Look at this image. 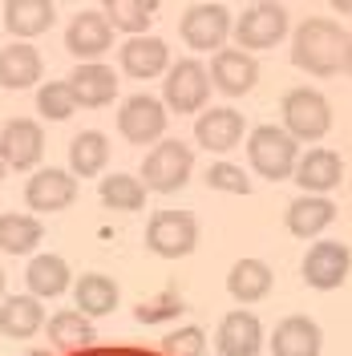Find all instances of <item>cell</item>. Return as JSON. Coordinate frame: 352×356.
I'll list each match as a JSON object with an SVG mask.
<instances>
[{
  "instance_id": "cell-1",
  "label": "cell",
  "mask_w": 352,
  "mask_h": 356,
  "mask_svg": "<svg viewBox=\"0 0 352 356\" xmlns=\"http://www.w3.org/2000/svg\"><path fill=\"white\" fill-rule=\"evenodd\" d=\"M344 49H349V29L328 17H308L296 24L291 37V61L312 73V77H336L344 69Z\"/></svg>"
},
{
  "instance_id": "cell-2",
  "label": "cell",
  "mask_w": 352,
  "mask_h": 356,
  "mask_svg": "<svg viewBox=\"0 0 352 356\" xmlns=\"http://www.w3.org/2000/svg\"><path fill=\"white\" fill-rule=\"evenodd\" d=\"M247 162L259 178L284 182V178H291L296 162H300V146L284 126H259L247 138Z\"/></svg>"
},
{
  "instance_id": "cell-3",
  "label": "cell",
  "mask_w": 352,
  "mask_h": 356,
  "mask_svg": "<svg viewBox=\"0 0 352 356\" xmlns=\"http://www.w3.org/2000/svg\"><path fill=\"white\" fill-rule=\"evenodd\" d=\"M195 170V154H191V146L186 142H178V138H162L150 146V154L142 158V186L146 191H158V195H175L186 186V178Z\"/></svg>"
},
{
  "instance_id": "cell-4",
  "label": "cell",
  "mask_w": 352,
  "mask_h": 356,
  "mask_svg": "<svg viewBox=\"0 0 352 356\" xmlns=\"http://www.w3.org/2000/svg\"><path fill=\"white\" fill-rule=\"evenodd\" d=\"M280 113H284V130L296 138V142H316L332 130V106L320 89L312 86H296L284 93L280 102Z\"/></svg>"
},
{
  "instance_id": "cell-5",
  "label": "cell",
  "mask_w": 352,
  "mask_h": 356,
  "mask_svg": "<svg viewBox=\"0 0 352 356\" xmlns=\"http://www.w3.org/2000/svg\"><path fill=\"white\" fill-rule=\"evenodd\" d=\"M231 37L239 41V49L247 53H264L287 37V8L280 0H259V4H247L239 21L231 24Z\"/></svg>"
},
{
  "instance_id": "cell-6",
  "label": "cell",
  "mask_w": 352,
  "mask_h": 356,
  "mask_svg": "<svg viewBox=\"0 0 352 356\" xmlns=\"http://www.w3.org/2000/svg\"><path fill=\"white\" fill-rule=\"evenodd\" d=\"M207 102H211V77H207V65H198L195 57L170 61L166 89H162V106L175 110V113H202Z\"/></svg>"
},
{
  "instance_id": "cell-7",
  "label": "cell",
  "mask_w": 352,
  "mask_h": 356,
  "mask_svg": "<svg viewBox=\"0 0 352 356\" xmlns=\"http://www.w3.org/2000/svg\"><path fill=\"white\" fill-rule=\"evenodd\" d=\"M146 247L162 259H182L198 247V219L191 211H158L146 222Z\"/></svg>"
},
{
  "instance_id": "cell-8",
  "label": "cell",
  "mask_w": 352,
  "mask_h": 356,
  "mask_svg": "<svg viewBox=\"0 0 352 356\" xmlns=\"http://www.w3.org/2000/svg\"><path fill=\"white\" fill-rule=\"evenodd\" d=\"M118 130H122V138L130 146H150L166 130V106L158 102L154 93H134L118 110Z\"/></svg>"
},
{
  "instance_id": "cell-9",
  "label": "cell",
  "mask_w": 352,
  "mask_h": 356,
  "mask_svg": "<svg viewBox=\"0 0 352 356\" xmlns=\"http://www.w3.org/2000/svg\"><path fill=\"white\" fill-rule=\"evenodd\" d=\"M231 13L223 8V4H195V8H186L182 13V24H178V33H182V41L191 44L195 53H219L223 41L231 37Z\"/></svg>"
},
{
  "instance_id": "cell-10",
  "label": "cell",
  "mask_w": 352,
  "mask_h": 356,
  "mask_svg": "<svg viewBox=\"0 0 352 356\" xmlns=\"http://www.w3.org/2000/svg\"><path fill=\"white\" fill-rule=\"evenodd\" d=\"M352 271V251L336 239H316L304 255V284L316 291H332L349 280Z\"/></svg>"
},
{
  "instance_id": "cell-11",
  "label": "cell",
  "mask_w": 352,
  "mask_h": 356,
  "mask_svg": "<svg viewBox=\"0 0 352 356\" xmlns=\"http://www.w3.org/2000/svg\"><path fill=\"white\" fill-rule=\"evenodd\" d=\"M207 77H211V89H219L227 97H243L247 89L259 81V61L247 53V49H219L207 65Z\"/></svg>"
},
{
  "instance_id": "cell-12",
  "label": "cell",
  "mask_w": 352,
  "mask_h": 356,
  "mask_svg": "<svg viewBox=\"0 0 352 356\" xmlns=\"http://www.w3.org/2000/svg\"><path fill=\"white\" fill-rule=\"evenodd\" d=\"M243 134H247V122L231 106H207L195 122V142L211 154H231L243 142Z\"/></svg>"
},
{
  "instance_id": "cell-13",
  "label": "cell",
  "mask_w": 352,
  "mask_h": 356,
  "mask_svg": "<svg viewBox=\"0 0 352 356\" xmlns=\"http://www.w3.org/2000/svg\"><path fill=\"white\" fill-rule=\"evenodd\" d=\"M77 199V178L65 170H33V178L24 182V202L33 215H53V211H65L69 202Z\"/></svg>"
},
{
  "instance_id": "cell-14",
  "label": "cell",
  "mask_w": 352,
  "mask_h": 356,
  "mask_svg": "<svg viewBox=\"0 0 352 356\" xmlns=\"http://www.w3.org/2000/svg\"><path fill=\"white\" fill-rule=\"evenodd\" d=\"M264 348V324L247 308L227 312L215 328V353L219 356H259Z\"/></svg>"
},
{
  "instance_id": "cell-15",
  "label": "cell",
  "mask_w": 352,
  "mask_h": 356,
  "mask_svg": "<svg viewBox=\"0 0 352 356\" xmlns=\"http://www.w3.org/2000/svg\"><path fill=\"white\" fill-rule=\"evenodd\" d=\"M110 44H113V29L97 8H86L65 24V49L77 61H97Z\"/></svg>"
},
{
  "instance_id": "cell-16",
  "label": "cell",
  "mask_w": 352,
  "mask_h": 356,
  "mask_svg": "<svg viewBox=\"0 0 352 356\" xmlns=\"http://www.w3.org/2000/svg\"><path fill=\"white\" fill-rule=\"evenodd\" d=\"M69 89H73V102L77 110H102L118 97V73L102 61H81V65L69 73Z\"/></svg>"
},
{
  "instance_id": "cell-17",
  "label": "cell",
  "mask_w": 352,
  "mask_h": 356,
  "mask_svg": "<svg viewBox=\"0 0 352 356\" xmlns=\"http://www.w3.org/2000/svg\"><path fill=\"white\" fill-rule=\"evenodd\" d=\"M118 65L126 69L130 77H138V81H150V77H158L162 69H170V44L162 41V37H150V33L130 37V41L122 44Z\"/></svg>"
},
{
  "instance_id": "cell-18",
  "label": "cell",
  "mask_w": 352,
  "mask_h": 356,
  "mask_svg": "<svg viewBox=\"0 0 352 356\" xmlns=\"http://www.w3.org/2000/svg\"><path fill=\"white\" fill-rule=\"evenodd\" d=\"M0 138H4V154H8L13 170H33L45 158V130L33 118H13L0 130Z\"/></svg>"
},
{
  "instance_id": "cell-19",
  "label": "cell",
  "mask_w": 352,
  "mask_h": 356,
  "mask_svg": "<svg viewBox=\"0 0 352 356\" xmlns=\"http://www.w3.org/2000/svg\"><path fill=\"white\" fill-rule=\"evenodd\" d=\"M291 175H296V182L308 195H328L344 178V158L336 154V150H308V154H300Z\"/></svg>"
},
{
  "instance_id": "cell-20",
  "label": "cell",
  "mask_w": 352,
  "mask_h": 356,
  "mask_svg": "<svg viewBox=\"0 0 352 356\" xmlns=\"http://www.w3.org/2000/svg\"><path fill=\"white\" fill-rule=\"evenodd\" d=\"M53 21H57L53 0H4V29L17 41H33V37L49 33Z\"/></svg>"
},
{
  "instance_id": "cell-21",
  "label": "cell",
  "mask_w": 352,
  "mask_h": 356,
  "mask_svg": "<svg viewBox=\"0 0 352 356\" xmlns=\"http://www.w3.org/2000/svg\"><path fill=\"white\" fill-rule=\"evenodd\" d=\"M45 73L41 53L33 49L29 41H13L0 49V86L4 89H29L37 86Z\"/></svg>"
},
{
  "instance_id": "cell-22",
  "label": "cell",
  "mask_w": 352,
  "mask_h": 356,
  "mask_svg": "<svg viewBox=\"0 0 352 356\" xmlns=\"http://www.w3.org/2000/svg\"><path fill=\"white\" fill-rule=\"evenodd\" d=\"M332 219H336V202L328 195H300L284 211V222L296 239H316Z\"/></svg>"
},
{
  "instance_id": "cell-23",
  "label": "cell",
  "mask_w": 352,
  "mask_h": 356,
  "mask_svg": "<svg viewBox=\"0 0 352 356\" xmlns=\"http://www.w3.org/2000/svg\"><path fill=\"white\" fill-rule=\"evenodd\" d=\"M320 328L312 316H287L271 332V356H320Z\"/></svg>"
},
{
  "instance_id": "cell-24",
  "label": "cell",
  "mask_w": 352,
  "mask_h": 356,
  "mask_svg": "<svg viewBox=\"0 0 352 356\" xmlns=\"http://www.w3.org/2000/svg\"><path fill=\"white\" fill-rule=\"evenodd\" d=\"M45 308L37 296H8L0 304V332L13 336V340H33L45 328Z\"/></svg>"
},
{
  "instance_id": "cell-25",
  "label": "cell",
  "mask_w": 352,
  "mask_h": 356,
  "mask_svg": "<svg viewBox=\"0 0 352 356\" xmlns=\"http://www.w3.org/2000/svg\"><path fill=\"white\" fill-rule=\"evenodd\" d=\"M69 284H73V271H69V264L61 255H37L24 267V288L37 300H53V296L69 291Z\"/></svg>"
},
{
  "instance_id": "cell-26",
  "label": "cell",
  "mask_w": 352,
  "mask_h": 356,
  "mask_svg": "<svg viewBox=\"0 0 352 356\" xmlns=\"http://www.w3.org/2000/svg\"><path fill=\"white\" fill-rule=\"evenodd\" d=\"M110 166V138L97 130H81L69 142V175L73 178H97Z\"/></svg>"
},
{
  "instance_id": "cell-27",
  "label": "cell",
  "mask_w": 352,
  "mask_h": 356,
  "mask_svg": "<svg viewBox=\"0 0 352 356\" xmlns=\"http://www.w3.org/2000/svg\"><path fill=\"white\" fill-rule=\"evenodd\" d=\"M271 284H275V275H271V267L264 259H239V264L231 267V275H227V291L239 300V304H259L271 296Z\"/></svg>"
},
{
  "instance_id": "cell-28",
  "label": "cell",
  "mask_w": 352,
  "mask_h": 356,
  "mask_svg": "<svg viewBox=\"0 0 352 356\" xmlns=\"http://www.w3.org/2000/svg\"><path fill=\"white\" fill-rule=\"evenodd\" d=\"M73 300H77V312H81V316L97 320V316H110L122 296H118V284H113L110 275L89 271V275H81V280L73 284Z\"/></svg>"
},
{
  "instance_id": "cell-29",
  "label": "cell",
  "mask_w": 352,
  "mask_h": 356,
  "mask_svg": "<svg viewBox=\"0 0 352 356\" xmlns=\"http://www.w3.org/2000/svg\"><path fill=\"white\" fill-rule=\"evenodd\" d=\"M41 239H45V227L37 222V215H21V211L0 215V251H8V255H33Z\"/></svg>"
},
{
  "instance_id": "cell-30",
  "label": "cell",
  "mask_w": 352,
  "mask_h": 356,
  "mask_svg": "<svg viewBox=\"0 0 352 356\" xmlns=\"http://www.w3.org/2000/svg\"><path fill=\"white\" fill-rule=\"evenodd\" d=\"M45 332L53 340V348H65V353H77V348H86L93 344V324H89V316L81 312H53L49 320H45Z\"/></svg>"
},
{
  "instance_id": "cell-31",
  "label": "cell",
  "mask_w": 352,
  "mask_h": 356,
  "mask_svg": "<svg viewBox=\"0 0 352 356\" xmlns=\"http://www.w3.org/2000/svg\"><path fill=\"white\" fill-rule=\"evenodd\" d=\"M97 195H102V207H110V211H142V207H146V186H142V178L126 175V170L102 178Z\"/></svg>"
},
{
  "instance_id": "cell-32",
  "label": "cell",
  "mask_w": 352,
  "mask_h": 356,
  "mask_svg": "<svg viewBox=\"0 0 352 356\" xmlns=\"http://www.w3.org/2000/svg\"><path fill=\"white\" fill-rule=\"evenodd\" d=\"M102 17L110 21L113 33H134V37H142V33L150 29L154 4H150V0H102Z\"/></svg>"
},
{
  "instance_id": "cell-33",
  "label": "cell",
  "mask_w": 352,
  "mask_h": 356,
  "mask_svg": "<svg viewBox=\"0 0 352 356\" xmlns=\"http://www.w3.org/2000/svg\"><path fill=\"white\" fill-rule=\"evenodd\" d=\"M37 113H41L45 122H69L77 113V102H73L69 81H45L37 89Z\"/></svg>"
},
{
  "instance_id": "cell-34",
  "label": "cell",
  "mask_w": 352,
  "mask_h": 356,
  "mask_svg": "<svg viewBox=\"0 0 352 356\" xmlns=\"http://www.w3.org/2000/svg\"><path fill=\"white\" fill-rule=\"evenodd\" d=\"M207 186L219 195H247L251 191V175L239 162H211L207 166Z\"/></svg>"
},
{
  "instance_id": "cell-35",
  "label": "cell",
  "mask_w": 352,
  "mask_h": 356,
  "mask_svg": "<svg viewBox=\"0 0 352 356\" xmlns=\"http://www.w3.org/2000/svg\"><path fill=\"white\" fill-rule=\"evenodd\" d=\"M162 348H166V356H202L207 353V336H202V328L186 324V328H178V332L166 336Z\"/></svg>"
},
{
  "instance_id": "cell-36",
  "label": "cell",
  "mask_w": 352,
  "mask_h": 356,
  "mask_svg": "<svg viewBox=\"0 0 352 356\" xmlns=\"http://www.w3.org/2000/svg\"><path fill=\"white\" fill-rule=\"evenodd\" d=\"M178 312H182V300H178L175 291H162L154 300L138 304V320H142V324H166V320H175Z\"/></svg>"
},
{
  "instance_id": "cell-37",
  "label": "cell",
  "mask_w": 352,
  "mask_h": 356,
  "mask_svg": "<svg viewBox=\"0 0 352 356\" xmlns=\"http://www.w3.org/2000/svg\"><path fill=\"white\" fill-rule=\"evenodd\" d=\"M13 166H8V154H4V138H0V182H4V175H8Z\"/></svg>"
},
{
  "instance_id": "cell-38",
  "label": "cell",
  "mask_w": 352,
  "mask_h": 356,
  "mask_svg": "<svg viewBox=\"0 0 352 356\" xmlns=\"http://www.w3.org/2000/svg\"><path fill=\"white\" fill-rule=\"evenodd\" d=\"M340 73H349L352 77V33H349V49H344V69H340Z\"/></svg>"
},
{
  "instance_id": "cell-39",
  "label": "cell",
  "mask_w": 352,
  "mask_h": 356,
  "mask_svg": "<svg viewBox=\"0 0 352 356\" xmlns=\"http://www.w3.org/2000/svg\"><path fill=\"white\" fill-rule=\"evenodd\" d=\"M332 8H336V13H352V0H328Z\"/></svg>"
},
{
  "instance_id": "cell-40",
  "label": "cell",
  "mask_w": 352,
  "mask_h": 356,
  "mask_svg": "<svg viewBox=\"0 0 352 356\" xmlns=\"http://www.w3.org/2000/svg\"><path fill=\"white\" fill-rule=\"evenodd\" d=\"M0 291H4V271H0Z\"/></svg>"
},
{
  "instance_id": "cell-41",
  "label": "cell",
  "mask_w": 352,
  "mask_h": 356,
  "mask_svg": "<svg viewBox=\"0 0 352 356\" xmlns=\"http://www.w3.org/2000/svg\"><path fill=\"white\" fill-rule=\"evenodd\" d=\"M280 4H296V0H280Z\"/></svg>"
}]
</instances>
